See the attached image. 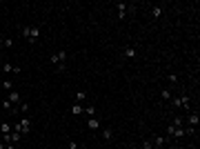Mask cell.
Masks as SVG:
<instances>
[{"label": "cell", "instance_id": "obj_1", "mask_svg": "<svg viewBox=\"0 0 200 149\" xmlns=\"http://www.w3.org/2000/svg\"><path fill=\"white\" fill-rule=\"evenodd\" d=\"M40 34H42V29L38 27V24H36V27H31V24H24V27H22V38L27 42H36L40 38Z\"/></svg>", "mask_w": 200, "mask_h": 149}, {"label": "cell", "instance_id": "obj_2", "mask_svg": "<svg viewBox=\"0 0 200 149\" xmlns=\"http://www.w3.org/2000/svg\"><path fill=\"white\" fill-rule=\"evenodd\" d=\"M11 131H18V134H22V136H27V134L31 131V120H29V118H20L16 125L11 127Z\"/></svg>", "mask_w": 200, "mask_h": 149}, {"label": "cell", "instance_id": "obj_3", "mask_svg": "<svg viewBox=\"0 0 200 149\" xmlns=\"http://www.w3.org/2000/svg\"><path fill=\"white\" fill-rule=\"evenodd\" d=\"M171 105L176 109H185V111H191V105H189V96H173L171 98Z\"/></svg>", "mask_w": 200, "mask_h": 149}, {"label": "cell", "instance_id": "obj_4", "mask_svg": "<svg viewBox=\"0 0 200 149\" xmlns=\"http://www.w3.org/2000/svg\"><path fill=\"white\" fill-rule=\"evenodd\" d=\"M65 60H67V51L65 49H60L58 54H51V65H58V69L65 67Z\"/></svg>", "mask_w": 200, "mask_h": 149}, {"label": "cell", "instance_id": "obj_5", "mask_svg": "<svg viewBox=\"0 0 200 149\" xmlns=\"http://www.w3.org/2000/svg\"><path fill=\"white\" fill-rule=\"evenodd\" d=\"M187 125L198 129V125H200V116H198L196 111H189V116H187Z\"/></svg>", "mask_w": 200, "mask_h": 149}, {"label": "cell", "instance_id": "obj_6", "mask_svg": "<svg viewBox=\"0 0 200 149\" xmlns=\"http://www.w3.org/2000/svg\"><path fill=\"white\" fill-rule=\"evenodd\" d=\"M3 71H5V73H20L22 69L16 67V65H11V62H3Z\"/></svg>", "mask_w": 200, "mask_h": 149}, {"label": "cell", "instance_id": "obj_7", "mask_svg": "<svg viewBox=\"0 0 200 149\" xmlns=\"http://www.w3.org/2000/svg\"><path fill=\"white\" fill-rule=\"evenodd\" d=\"M151 142H154V145H156V147L160 149V147H167V142H169V138H167V136H156V138H154Z\"/></svg>", "mask_w": 200, "mask_h": 149}, {"label": "cell", "instance_id": "obj_8", "mask_svg": "<svg viewBox=\"0 0 200 149\" xmlns=\"http://www.w3.org/2000/svg\"><path fill=\"white\" fill-rule=\"evenodd\" d=\"M7 100H9L11 105H20V103H22V100H20V93H18V91H9Z\"/></svg>", "mask_w": 200, "mask_h": 149}, {"label": "cell", "instance_id": "obj_9", "mask_svg": "<svg viewBox=\"0 0 200 149\" xmlns=\"http://www.w3.org/2000/svg\"><path fill=\"white\" fill-rule=\"evenodd\" d=\"M116 7H118V18H120V20H124V16H127V11H129V9H127L129 5H124V3H118Z\"/></svg>", "mask_w": 200, "mask_h": 149}, {"label": "cell", "instance_id": "obj_10", "mask_svg": "<svg viewBox=\"0 0 200 149\" xmlns=\"http://www.w3.org/2000/svg\"><path fill=\"white\" fill-rule=\"evenodd\" d=\"M122 56H124V58H136V47H124Z\"/></svg>", "mask_w": 200, "mask_h": 149}, {"label": "cell", "instance_id": "obj_11", "mask_svg": "<svg viewBox=\"0 0 200 149\" xmlns=\"http://www.w3.org/2000/svg\"><path fill=\"white\" fill-rule=\"evenodd\" d=\"M85 100H87V91H85V89H80V91H76V103H80V105H82Z\"/></svg>", "mask_w": 200, "mask_h": 149}, {"label": "cell", "instance_id": "obj_12", "mask_svg": "<svg viewBox=\"0 0 200 149\" xmlns=\"http://www.w3.org/2000/svg\"><path fill=\"white\" fill-rule=\"evenodd\" d=\"M160 98H162V100H171V98H173L171 89H162V91H160Z\"/></svg>", "mask_w": 200, "mask_h": 149}, {"label": "cell", "instance_id": "obj_13", "mask_svg": "<svg viewBox=\"0 0 200 149\" xmlns=\"http://www.w3.org/2000/svg\"><path fill=\"white\" fill-rule=\"evenodd\" d=\"M171 125H173V127H185V118H182V116H176Z\"/></svg>", "mask_w": 200, "mask_h": 149}, {"label": "cell", "instance_id": "obj_14", "mask_svg": "<svg viewBox=\"0 0 200 149\" xmlns=\"http://www.w3.org/2000/svg\"><path fill=\"white\" fill-rule=\"evenodd\" d=\"M89 129H100V120L98 118H89Z\"/></svg>", "mask_w": 200, "mask_h": 149}, {"label": "cell", "instance_id": "obj_15", "mask_svg": "<svg viewBox=\"0 0 200 149\" xmlns=\"http://www.w3.org/2000/svg\"><path fill=\"white\" fill-rule=\"evenodd\" d=\"M167 80H169V85H171V87H176V85H178V76H176V73H169Z\"/></svg>", "mask_w": 200, "mask_h": 149}, {"label": "cell", "instance_id": "obj_16", "mask_svg": "<svg viewBox=\"0 0 200 149\" xmlns=\"http://www.w3.org/2000/svg\"><path fill=\"white\" fill-rule=\"evenodd\" d=\"M0 134H11V125L9 122H3V125H0Z\"/></svg>", "mask_w": 200, "mask_h": 149}, {"label": "cell", "instance_id": "obj_17", "mask_svg": "<svg viewBox=\"0 0 200 149\" xmlns=\"http://www.w3.org/2000/svg\"><path fill=\"white\" fill-rule=\"evenodd\" d=\"M82 114H87V116H89V118H93V114H96V107H93V105H87V107H85V111H82Z\"/></svg>", "mask_w": 200, "mask_h": 149}, {"label": "cell", "instance_id": "obj_18", "mask_svg": "<svg viewBox=\"0 0 200 149\" xmlns=\"http://www.w3.org/2000/svg\"><path fill=\"white\" fill-rule=\"evenodd\" d=\"M20 140H22V134H18V131H11V142H13V145H18Z\"/></svg>", "mask_w": 200, "mask_h": 149}, {"label": "cell", "instance_id": "obj_19", "mask_svg": "<svg viewBox=\"0 0 200 149\" xmlns=\"http://www.w3.org/2000/svg\"><path fill=\"white\" fill-rule=\"evenodd\" d=\"M82 111H85V107H82L80 103H76V105L71 107V114H82Z\"/></svg>", "mask_w": 200, "mask_h": 149}, {"label": "cell", "instance_id": "obj_20", "mask_svg": "<svg viewBox=\"0 0 200 149\" xmlns=\"http://www.w3.org/2000/svg\"><path fill=\"white\" fill-rule=\"evenodd\" d=\"M100 136H103L105 140H111V138H113V131H111V129H105V131L100 134Z\"/></svg>", "mask_w": 200, "mask_h": 149}, {"label": "cell", "instance_id": "obj_21", "mask_svg": "<svg viewBox=\"0 0 200 149\" xmlns=\"http://www.w3.org/2000/svg\"><path fill=\"white\" fill-rule=\"evenodd\" d=\"M151 16H154V18H160V16H162V7H154V9H151Z\"/></svg>", "mask_w": 200, "mask_h": 149}, {"label": "cell", "instance_id": "obj_22", "mask_svg": "<svg viewBox=\"0 0 200 149\" xmlns=\"http://www.w3.org/2000/svg\"><path fill=\"white\" fill-rule=\"evenodd\" d=\"M3 89H7V91H13V82H11V80H3Z\"/></svg>", "mask_w": 200, "mask_h": 149}, {"label": "cell", "instance_id": "obj_23", "mask_svg": "<svg viewBox=\"0 0 200 149\" xmlns=\"http://www.w3.org/2000/svg\"><path fill=\"white\" fill-rule=\"evenodd\" d=\"M142 149H154V142H151V140H145V142H142Z\"/></svg>", "mask_w": 200, "mask_h": 149}, {"label": "cell", "instance_id": "obj_24", "mask_svg": "<svg viewBox=\"0 0 200 149\" xmlns=\"http://www.w3.org/2000/svg\"><path fill=\"white\" fill-rule=\"evenodd\" d=\"M3 47H7V49H9V47H13V40H11V38H5V42H3Z\"/></svg>", "mask_w": 200, "mask_h": 149}, {"label": "cell", "instance_id": "obj_25", "mask_svg": "<svg viewBox=\"0 0 200 149\" xmlns=\"http://www.w3.org/2000/svg\"><path fill=\"white\" fill-rule=\"evenodd\" d=\"M20 111L27 114V111H29V105H27V103H20Z\"/></svg>", "mask_w": 200, "mask_h": 149}, {"label": "cell", "instance_id": "obj_26", "mask_svg": "<svg viewBox=\"0 0 200 149\" xmlns=\"http://www.w3.org/2000/svg\"><path fill=\"white\" fill-rule=\"evenodd\" d=\"M5 149H16V145H13V142H7V145H5Z\"/></svg>", "mask_w": 200, "mask_h": 149}, {"label": "cell", "instance_id": "obj_27", "mask_svg": "<svg viewBox=\"0 0 200 149\" xmlns=\"http://www.w3.org/2000/svg\"><path fill=\"white\" fill-rule=\"evenodd\" d=\"M69 149H78V145H76V142L71 140V142H69Z\"/></svg>", "mask_w": 200, "mask_h": 149}, {"label": "cell", "instance_id": "obj_28", "mask_svg": "<svg viewBox=\"0 0 200 149\" xmlns=\"http://www.w3.org/2000/svg\"><path fill=\"white\" fill-rule=\"evenodd\" d=\"M165 149H176V147H173V145H167V147H165Z\"/></svg>", "mask_w": 200, "mask_h": 149}, {"label": "cell", "instance_id": "obj_29", "mask_svg": "<svg viewBox=\"0 0 200 149\" xmlns=\"http://www.w3.org/2000/svg\"><path fill=\"white\" fill-rule=\"evenodd\" d=\"M3 42H5V38H3V36H0V47H3Z\"/></svg>", "mask_w": 200, "mask_h": 149}, {"label": "cell", "instance_id": "obj_30", "mask_svg": "<svg viewBox=\"0 0 200 149\" xmlns=\"http://www.w3.org/2000/svg\"><path fill=\"white\" fill-rule=\"evenodd\" d=\"M0 142H3V134H0Z\"/></svg>", "mask_w": 200, "mask_h": 149}, {"label": "cell", "instance_id": "obj_31", "mask_svg": "<svg viewBox=\"0 0 200 149\" xmlns=\"http://www.w3.org/2000/svg\"><path fill=\"white\" fill-rule=\"evenodd\" d=\"M0 87H3V80H0Z\"/></svg>", "mask_w": 200, "mask_h": 149}]
</instances>
